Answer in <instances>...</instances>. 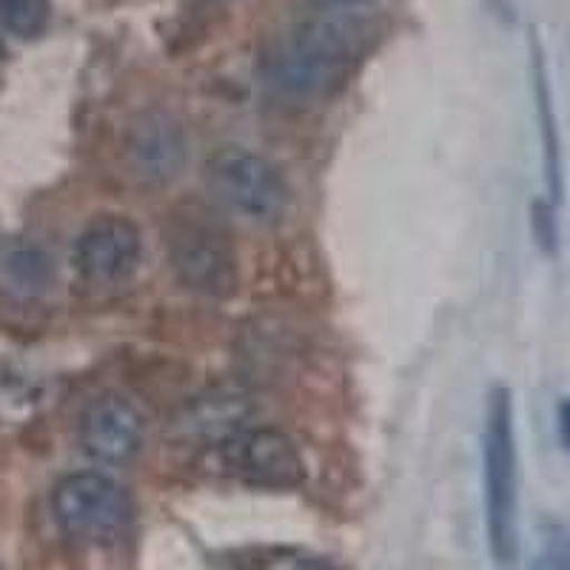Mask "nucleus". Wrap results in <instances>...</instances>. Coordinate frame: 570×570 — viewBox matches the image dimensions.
Returning <instances> with one entry per match:
<instances>
[{"label": "nucleus", "instance_id": "obj_1", "mask_svg": "<svg viewBox=\"0 0 570 570\" xmlns=\"http://www.w3.org/2000/svg\"><path fill=\"white\" fill-rule=\"evenodd\" d=\"M365 32L348 12L303 20L266 55V75L292 98H323L348 78Z\"/></svg>", "mask_w": 570, "mask_h": 570}, {"label": "nucleus", "instance_id": "obj_2", "mask_svg": "<svg viewBox=\"0 0 570 570\" xmlns=\"http://www.w3.org/2000/svg\"><path fill=\"white\" fill-rule=\"evenodd\" d=\"M482 468L488 544L499 564H513L519 557V454L508 389H493L488 394Z\"/></svg>", "mask_w": 570, "mask_h": 570}, {"label": "nucleus", "instance_id": "obj_3", "mask_svg": "<svg viewBox=\"0 0 570 570\" xmlns=\"http://www.w3.org/2000/svg\"><path fill=\"white\" fill-rule=\"evenodd\" d=\"M171 268L188 292L223 299L237 288V257L226 234L195 206L177 208L166 228Z\"/></svg>", "mask_w": 570, "mask_h": 570}, {"label": "nucleus", "instance_id": "obj_4", "mask_svg": "<svg viewBox=\"0 0 570 570\" xmlns=\"http://www.w3.org/2000/svg\"><path fill=\"white\" fill-rule=\"evenodd\" d=\"M212 197L248 223H277L288 206V186L272 160L257 151L226 146L206 163Z\"/></svg>", "mask_w": 570, "mask_h": 570}, {"label": "nucleus", "instance_id": "obj_5", "mask_svg": "<svg viewBox=\"0 0 570 570\" xmlns=\"http://www.w3.org/2000/svg\"><path fill=\"white\" fill-rule=\"evenodd\" d=\"M52 513L60 531L80 542H115L129 531L131 502L126 491L98 471L69 473L55 485Z\"/></svg>", "mask_w": 570, "mask_h": 570}, {"label": "nucleus", "instance_id": "obj_6", "mask_svg": "<svg viewBox=\"0 0 570 570\" xmlns=\"http://www.w3.org/2000/svg\"><path fill=\"white\" fill-rule=\"evenodd\" d=\"M142 259L140 228L120 214L95 217L71 248L75 272L89 285H124Z\"/></svg>", "mask_w": 570, "mask_h": 570}, {"label": "nucleus", "instance_id": "obj_7", "mask_svg": "<svg viewBox=\"0 0 570 570\" xmlns=\"http://www.w3.org/2000/svg\"><path fill=\"white\" fill-rule=\"evenodd\" d=\"M220 462L232 476L257 488L288 491L305 482V462L283 431L248 428L220 448Z\"/></svg>", "mask_w": 570, "mask_h": 570}, {"label": "nucleus", "instance_id": "obj_8", "mask_svg": "<svg viewBox=\"0 0 570 570\" xmlns=\"http://www.w3.org/2000/svg\"><path fill=\"white\" fill-rule=\"evenodd\" d=\"M126 163L142 186H169L188 163V131L175 115L149 109L126 131Z\"/></svg>", "mask_w": 570, "mask_h": 570}, {"label": "nucleus", "instance_id": "obj_9", "mask_svg": "<svg viewBox=\"0 0 570 570\" xmlns=\"http://www.w3.org/2000/svg\"><path fill=\"white\" fill-rule=\"evenodd\" d=\"M80 445L86 454L109 465H124L142 445V416L124 394H100L80 416Z\"/></svg>", "mask_w": 570, "mask_h": 570}, {"label": "nucleus", "instance_id": "obj_10", "mask_svg": "<svg viewBox=\"0 0 570 570\" xmlns=\"http://www.w3.org/2000/svg\"><path fill=\"white\" fill-rule=\"evenodd\" d=\"M252 414L254 405L243 391L214 389L186 402V409L175 420V434L191 445L223 448L248 431Z\"/></svg>", "mask_w": 570, "mask_h": 570}, {"label": "nucleus", "instance_id": "obj_11", "mask_svg": "<svg viewBox=\"0 0 570 570\" xmlns=\"http://www.w3.org/2000/svg\"><path fill=\"white\" fill-rule=\"evenodd\" d=\"M531 75H533V98H537L539 135H542V151H544V180H548L551 200L559 203L564 195L562 142H559L557 115H553V95H551V83H548V69H544V55L537 38H531Z\"/></svg>", "mask_w": 570, "mask_h": 570}, {"label": "nucleus", "instance_id": "obj_12", "mask_svg": "<svg viewBox=\"0 0 570 570\" xmlns=\"http://www.w3.org/2000/svg\"><path fill=\"white\" fill-rule=\"evenodd\" d=\"M0 274L20 294H38L52 279V259L35 246L3 248L0 252Z\"/></svg>", "mask_w": 570, "mask_h": 570}, {"label": "nucleus", "instance_id": "obj_13", "mask_svg": "<svg viewBox=\"0 0 570 570\" xmlns=\"http://www.w3.org/2000/svg\"><path fill=\"white\" fill-rule=\"evenodd\" d=\"M52 0H0V29L14 38H38L49 29Z\"/></svg>", "mask_w": 570, "mask_h": 570}, {"label": "nucleus", "instance_id": "obj_14", "mask_svg": "<svg viewBox=\"0 0 570 570\" xmlns=\"http://www.w3.org/2000/svg\"><path fill=\"white\" fill-rule=\"evenodd\" d=\"M531 570H570V528L553 522L542 531V544L533 557Z\"/></svg>", "mask_w": 570, "mask_h": 570}, {"label": "nucleus", "instance_id": "obj_15", "mask_svg": "<svg viewBox=\"0 0 570 570\" xmlns=\"http://www.w3.org/2000/svg\"><path fill=\"white\" fill-rule=\"evenodd\" d=\"M531 226L533 237L548 254H557L559 246V228H557V203L537 200L531 208Z\"/></svg>", "mask_w": 570, "mask_h": 570}, {"label": "nucleus", "instance_id": "obj_16", "mask_svg": "<svg viewBox=\"0 0 570 570\" xmlns=\"http://www.w3.org/2000/svg\"><path fill=\"white\" fill-rule=\"evenodd\" d=\"M557 428H559V442H562L564 451H570V400L559 402Z\"/></svg>", "mask_w": 570, "mask_h": 570}, {"label": "nucleus", "instance_id": "obj_17", "mask_svg": "<svg viewBox=\"0 0 570 570\" xmlns=\"http://www.w3.org/2000/svg\"><path fill=\"white\" fill-rule=\"evenodd\" d=\"M317 3L323 9H334V12H348V9L365 7V3H371V0H317Z\"/></svg>", "mask_w": 570, "mask_h": 570}, {"label": "nucleus", "instance_id": "obj_18", "mask_svg": "<svg viewBox=\"0 0 570 570\" xmlns=\"http://www.w3.org/2000/svg\"><path fill=\"white\" fill-rule=\"evenodd\" d=\"M299 570H334V568L325 562H305V564H299Z\"/></svg>", "mask_w": 570, "mask_h": 570}, {"label": "nucleus", "instance_id": "obj_19", "mask_svg": "<svg viewBox=\"0 0 570 570\" xmlns=\"http://www.w3.org/2000/svg\"><path fill=\"white\" fill-rule=\"evenodd\" d=\"M0 55H3V43H0Z\"/></svg>", "mask_w": 570, "mask_h": 570}]
</instances>
